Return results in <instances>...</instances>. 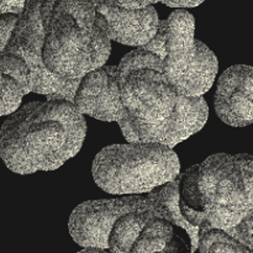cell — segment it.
Returning <instances> with one entry per match:
<instances>
[{"label": "cell", "mask_w": 253, "mask_h": 253, "mask_svg": "<svg viewBox=\"0 0 253 253\" xmlns=\"http://www.w3.org/2000/svg\"><path fill=\"white\" fill-rule=\"evenodd\" d=\"M180 95L169 85L161 58L138 47L118 66H101L81 78L73 104L103 121H150L167 118Z\"/></svg>", "instance_id": "3957f363"}, {"label": "cell", "mask_w": 253, "mask_h": 253, "mask_svg": "<svg viewBox=\"0 0 253 253\" xmlns=\"http://www.w3.org/2000/svg\"><path fill=\"white\" fill-rule=\"evenodd\" d=\"M85 135V120L73 101H31L2 124L0 157L17 174L54 170L79 152Z\"/></svg>", "instance_id": "277c9868"}, {"label": "cell", "mask_w": 253, "mask_h": 253, "mask_svg": "<svg viewBox=\"0 0 253 253\" xmlns=\"http://www.w3.org/2000/svg\"><path fill=\"white\" fill-rule=\"evenodd\" d=\"M93 2L108 22L110 40L127 46L142 47L157 31L160 19L152 4L127 9L113 0H93Z\"/></svg>", "instance_id": "30bf717a"}, {"label": "cell", "mask_w": 253, "mask_h": 253, "mask_svg": "<svg viewBox=\"0 0 253 253\" xmlns=\"http://www.w3.org/2000/svg\"><path fill=\"white\" fill-rule=\"evenodd\" d=\"M93 178L109 194H146L179 175L172 147L153 142H128L103 148L94 158Z\"/></svg>", "instance_id": "52a82bcc"}, {"label": "cell", "mask_w": 253, "mask_h": 253, "mask_svg": "<svg viewBox=\"0 0 253 253\" xmlns=\"http://www.w3.org/2000/svg\"><path fill=\"white\" fill-rule=\"evenodd\" d=\"M195 21L185 10H175L158 21L155 36L142 46L157 54L169 85L179 95L202 96L217 74V59L205 43L194 39Z\"/></svg>", "instance_id": "8992f818"}, {"label": "cell", "mask_w": 253, "mask_h": 253, "mask_svg": "<svg viewBox=\"0 0 253 253\" xmlns=\"http://www.w3.org/2000/svg\"><path fill=\"white\" fill-rule=\"evenodd\" d=\"M146 194L77 207L69 219L73 240L115 253L197 251L199 227L180 214L177 178Z\"/></svg>", "instance_id": "6da1fadb"}, {"label": "cell", "mask_w": 253, "mask_h": 253, "mask_svg": "<svg viewBox=\"0 0 253 253\" xmlns=\"http://www.w3.org/2000/svg\"><path fill=\"white\" fill-rule=\"evenodd\" d=\"M25 0H0V14H20L24 9Z\"/></svg>", "instance_id": "9a60e30c"}, {"label": "cell", "mask_w": 253, "mask_h": 253, "mask_svg": "<svg viewBox=\"0 0 253 253\" xmlns=\"http://www.w3.org/2000/svg\"><path fill=\"white\" fill-rule=\"evenodd\" d=\"M252 214L239 225L229 229H207L198 232L197 251L211 252H240L251 253L252 241Z\"/></svg>", "instance_id": "4fadbf2b"}, {"label": "cell", "mask_w": 253, "mask_h": 253, "mask_svg": "<svg viewBox=\"0 0 253 253\" xmlns=\"http://www.w3.org/2000/svg\"><path fill=\"white\" fill-rule=\"evenodd\" d=\"M15 53L22 57L31 71V91L44 94L47 99L62 98L73 101L81 78H61L44 68L43 63L20 46L10 35L4 14H0V53Z\"/></svg>", "instance_id": "8fae6325"}, {"label": "cell", "mask_w": 253, "mask_h": 253, "mask_svg": "<svg viewBox=\"0 0 253 253\" xmlns=\"http://www.w3.org/2000/svg\"><path fill=\"white\" fill-rule=\"evenodd\" d=\"M177 179L180 214L199 230L234 227L253 212L251 155H212Z\"/></svg>", "instance_id": "5b68a950"}, {"label": "cell", "mask_w": 253, "mask_h": 253, "mask_svg": "<svg viewBox=\"0 0 253 253\" xmlns=\"http://www.w3.org/2000/svg\"><path fill=\"white\" fill-rule=\"evenodd\" d=\"M208 115L209 108L203 95H180L174 110L162 120L128 121L119 126L128 142H153L173 147L202 130Z\"/></svg>", "instance_id": "ba28073f"}, {"label": "cell", "mask_w": 253, "mask_h": 253, "mask_svg": "<svg viewBox=\"0 0 253 253\" xmlns=\"http://www.w3.org/2000/svg\"><path fill=\"white\" fill-rule=\"evenodd\" d=\"M31 91V71L22 57L0 53V116L10 115Z\"/></svg>", "instance_id": "7c38bea8"}, {"label": "cell", "mask_w": 253, "mask_h": 253, "mask_svg": "<svg viewBox=\"0 0 253 253\" xmlns=\"http://www.w3.org/2000/svg\"><path fill=\"white\" fill-rule=\"evenodd\" d=\"M252 67H230L221 74L215 96V110L225 124L235 127L251 125L253 119Z\"/></svg>", "instance_id": "9c48e42d"}, {"label": "cell", "mask_w": 253, "mask_h": 253, "mask_svg": "<svg viewBox=\"0 0 253 253\" xmlns=\"http://www.w3.org/2000/svg\"><path fill=\"white\" fill-rule=\"evenodd\" d=\"M113 1L115 2V4L120 5V6L127 7V9H136V7H140L133 0H113Z\"/></svg>", "instance_id": "2e32d148"}, {"label": "cell", "mask_w": 253, "mask_h": 253, "mask_svg": "<svg viewBox=\"0 0 253 253\" xmlns=\"http://www.w3.org/2000/svg\"><path fill=\"white\" fill-rule=\"evenodd\" d=\"M4 16L15 41L61 78H82L110 56L108 22L93 0H25L20 14Z\"/></svg>", "instance_id": "7a4b0ae2"}, {"label": "cell", "mask_w": 253, "mask_h": 253, "mask_svg": "<svg viewBox=\"0 0 253 253\" xmlns=\"http://www.w3.org/2000/svg\"><path fill=\"white\" fill-rule=\"evenodd\" d=\"M140 7L146 5L156 4V2H163L170 7H194L202 4L204 0H133Z\"/></svg>", "instance_id": "5bb4252c"}]
</instances>
